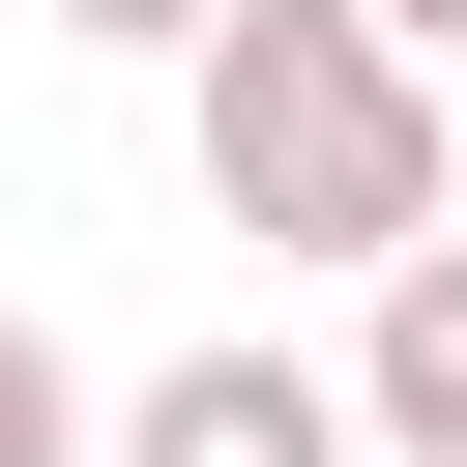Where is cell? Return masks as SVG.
Instances as JSON below:
<instances>
[{
  "instance_id": "cell-1",
  "label": "cell",
  "mask_w": 467,
  "mask_h": 467,
  "mask_svg": "<svg viewBox=\"0 0 467 467\" xmlns=\"http://www.w3.org/2000/svg\"><path fill=\"white\" fill-rule=\"evenodd\" d=\"M175 88H204V204H234V234H292V263H350V292L438 234V58H409L379 0H204Z\"/></svg>"
},
{
  "instance_id": "cell-2",
  "label": "cell",
  "mask_w": 467,
  "mask_h": 467,
  "mask_svg": "<svg viewBox=\"0 0 467 467\" xmlns=\"http://www.w3.org/2000/svg\"><path fill=\"white\" fill-rule=\"evenodd\" d=\"M88 467H350V379L321 350H175L146 409H88Z\"/></svg>"
},
{
  "instance_id": "cell-3",
  "label": "cell",
  "mask_w": 467,
  "mask_h": 467,
  "mask_svg": "<svg viewBox=\"0 0 467 467\" xmlns=\"http://www.w3.org/2000/svg\"><path fill=\"white\" fill-rule=\"evenodd\" d=\"M350 438H379V467H467V234H409V263L350 292Z\"/></svg>"
},
{
  "instance_id": "cell-4",
  "label": "cell",
  "mask_w": 467,
  "mask_h": 467,
  "mask_svg": "<svg viewBox=\"0 0 467 467\" xmlns=\"http://www.w3.org/2000/svg\"><path fill=\"white\" fill-rule=\"evenodd\" d=\"M0 467H88V379H58L29 321H0Z\"/></svg>"
},
{
  "instance_id": "cell-5",
  "label": "cell",
  "mask_w": 467,
  "mask_h": 467,
  "mask_svg": "<svg viewBox=\"0 0 467 467\" xmlns=\"http://www.w3.org/2000/svg\"><path fill=\"white\" fill-rule=\"evenodd\" d=\"M58 29H117V58H204V0H58Z\"/></svg>"
},
{
  "instance_id": "cell-6",
  "label": "cell",
  "mask_w": 467,
  "mask_h": 467,
  "mask_svg": "<svg viewBox=\"0 0 467 467\" xmlns=\"http://www.w3.org/2000/svg\"><path fill=\"white\" fill-rule=\"evenodd\" d=\"M379 29H409V58H467V0H379Z\"/></svg>"
}]
</instances>
